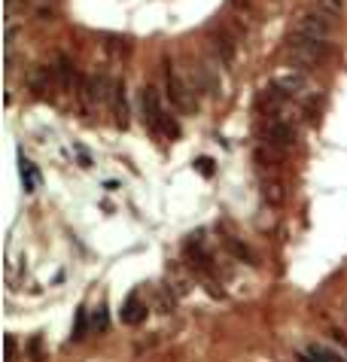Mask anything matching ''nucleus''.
<instances>
[{"label":"nucleus","instance_id":"obj_18","mask_svg":"<svg viewBox=\"0 0 347 362\" xmlns=\"http://www.w3.org/2000/svg\"><path fill=\"white\" fill-rule=\"evenodd\" d=\"M89 326H91V332H107V326H110V317H107V308L101 305V308H95V314H91V320H89Z\"/></svg>","mask_w":347,"mask_h":362},{"label":"nucleus","instance_id":"obj_3","mask_svg":"<svg viewBox=\"0 0 347 362\" xmlns=\"http://www.w3.org/2000/svg\"><path fill=\"white\" fill-rule=\"evenodd\" d=\"M283 52H287L290 62L299 64V67H320L326 58H329V46H326V40H311V37H302V34H290L287 43H283Z\"/></svg>","mask_w":347,"mask_h":362},{"label":"nucleus","instance_id":"obj_13","mask_svg":"<svg viewBox=\"0 0 347 362\" xmlns=\"http://www.w3.org/2000/svg\"><path fill=\"white\" fill-rule=\"evenodd\" d=\"M147 320V305L140 301V296H128L125 308H122V323L128 326H140Z\"/></svg>","mask_w":347,"mask_h":362},{"label":"nucleus","instance_id":"obj_24","mask_svg":"<svg viewBox=\"0 0 347 362\" xmlns=\"http://www.w3.org/2000/svg\"><path fill=\"white\" fill-rule=\"evenodd\" d=\"M198 170H201V174H210V158H198Z\"/></svg>","mask_w":347,"mask_h":362},{"label":"nucleus","instance_id":"obj_12","mask_svg":"<svg viewBox=\"0 0 347 362\" xmlns=\"http://www.w3.org/2000/svg\"><path fill=\"white\" fill-rule=\"evenodd\" d=\"M52 74H55V83L61 86V88H70V86H79L76 83V70H74V62L64 55V52H58L55 58H52Z\"/></svg>","mask_w":347,"mask_h":362},{"label":"nucleus","instance_id":"obj_25","mask_svg":"<svg viewBox=\"0 0 347 362\" xmlns=\"http://www.w3.org/2000/svg\"><path fill=\"white\" fill-rule=\"evenodd\" d=\"M344 314H347V308H344Z\"/></svg>","mask_w":347,"mask_h":362},{"label":"nucleus","instance_id":"obj_20","mask_svg":"<svg viewBox=\"0 0 347 362\" xmlns=\"http://www.w3.org/2000/svg\"><path fill=\"white\" fill-rule=\"evenodd\" d=\"M317 9H320V13H326L329 18H335L341 13V0H317Z\"/></svg>","mask_w":347,"mask_h":362},{"label":"nucleus","instance_id":"obj_19","mask_svg":"<svg viewBox=\"0 0 347 362\" xmlns=\"http://www.w3.org/2000/svg\"><path fill=\"white\" fill-rule=\"evenodd\" d=\"M28 354H30V362H43V338H40V335L30 338Z\"/></svg>","mask_w":347,"mask_h":362},{"label":"nucleus","instance_id":"obj_2","mask_svg":"<svg viewBox=\"0 0 347 362\" xmlns=\"http://www.w3.org/2000/svg\"><path fill=\"white\" fill-rule=\"evenodd\" d=\"M165 92H168V100L180 110V113L195 116V110H198L195 86H192V79H186L180 74L177 64H174L171 58H165Z\"/></svg>","mask_w":347,"mask_h":362},{"label":"nucleus","instance_id":"obj_21","mask_svg":"<svg viewBox=\"0 0 347 362\" xmlns=\"http://www.w3.org/2000/svg\"><path fill=\"white\" fill-rule=\"evenodd\" d=\"M329 341H332V344H335V347H339V350H341V354L347 356V335H344V332H341V329H329Z\"/></svg>","mask_w":347,"mask_h":362},{"label":"nucleus","instance_id":"obj_22","mask_svg":"<svg viewBox=\"0 0 347 362\" xmlns=\"http://www.w3.org/2000/svg\"><path fill=\"white\" fill-rule=\"evenodd\" d=\"M86 335V310H79L76 314V332H74V341H79Z\"/></svg>","mask_w":347,"mask_h":362},{"label":"nucleus","instance_id":"obj_14","mask_svg":"<svg viewBox=\"0 0 347 362\" xmlns=\"http://www.w3.org/2000/svg\"><path fill=\"white\" fill-rule=\"evenodd\" d=\"M262 198L268 201L271 207H280L283 198H287V189H283V183H280L278 177H265L262 180Z\"/></svg>","mask_w":347,"mask_h":362},{"label":"nucleus","instance_id":"obj_1","mask_svg":"<svg viewBox=\"0 0 347 362\" xmlns=\"http://www.w3.org/2000/svg\"><path fill=\"white\" fill-rule=\"evenodd\" d=\"M140 119H144V125L149 128L152 134H168V137H177L180 134V128L177 122L165 113V107H161V100H159V92H156V86H147V88H140Z\"/></svg>","mask_w":347,"mask_h":362},{"label":"nucleus","instance_id":"obj_23","mask_svg":"<svg viewBox=\"0 0 347 362\" xmlns=\"http://www.w3.org/2000/svg\"><path fill=\"white\" fill-rule=\"evenodd\" d=\"M4 344H6V359H13V350H16V338H13V335H6V338H4Z\"/></svg>","mask_w":347,"mask_h":362},{"label":"nucleus","instance_id":"obj_5","mask_svg":"<svg viewBox=\"0 0 347 362\" xmlns=\"http://www.w3.org/2000/svg\"><path fill=\"white\" fill-rule=\"evenodd\" d=\"M76 95H79V104H83L86 116H91L107 100V95H113V86H110L101 74L83 76V79H79V86H76Z\"/></svg>","mask_w":347,"mask_h":362},{"label":"nucleus","instance_id":"obj_15","mask_svg":"<svg viewBox=\"0 0 347 362\" xmlns=\"http://www.w3.org/2000/svg\"><path fill=\"white\" fill-rule=\"evenodd\" d=\"M113 110H116V125L125 128L128 125V100H125V86L113 83Z\"/></svg>","mask_w":347,"mask_h":362},{"label":"nucleus","instance_id":"obj_10","mask_svg":"<svg viewBox=\"0 0 347 362\" xmlns=\"http://www.w3.org/2000/svg\"><path fill=\"white\" fill-rule=\"evenodd\" d=\"M55 86L58 83H55V74H52V67H49V64H37L28 74V88L34 95H40V98L49 95V88H55Z\"/></svg>","mask_w":347,"mask_h":362},{"label":"nucleus","instance_id":"obj_6","mask_svg":"<svg viewBox=\"0 0 347 362\" xmlns=\"http://www.w3.org/2000/svg\"><path fill=\"white\" fill-rule=\"evenodd\" d=\"M332 31V18L320 13V9H311V13H302L292 25V34H302V37H311V40H329Z\"/></svg>","mask_w":347,"mask_h":362},{"label":"nucleus","instance_id":"obj_16","mask_svg":"<svg viewBox=\"0 0 347 362\" xmlns=\"http://www.w3.org/2000/svg\"><path fill=\"white\" fill-rule=\"evenodd\" d=\"M220 238H222V244H226V250H229V253H232L234 259H241V262H253V253H250V250L244 247L234 235H229V231H222Z\"/></svg>","mask_w":347,"mask_h":362},{"label":"nucleus","instance_id":"obj_17","mask_svg":"<svg viewBox=\"0 0 347 362\" xmlns=\"http://www.w3.org/2000/svg\"><path fill=\"white\" fill-rule=\"evenodd\" d=\"M168 289H171V293L177 296V298L186 296V293H189V277L183 274L180 268H171V271H168Z\"/></svg>","mask_w":347,"mask_h":362},{"label":"nucleus","instance_id":"obj_7","mask_svg":"<svg viewBox=\"0 0 347 362\" xmlns=\"http://www.w3.org/2000/svg\"><path fill=\"white\" fill-rule=\"evenodd\" d=\"M210 49L213 55H217L220 64H232L234 62V52H238V37L226 28H217V31L210 34Z\"/></svg>","mask_w":347,"mask_h":362},{"label":"nucleus","instance_id":"obj_11","mask_svg":"<svg viewBox=\"0 0 347 362\" xmlns=\"http://www.w3.org/2000/svg\"><path fill=\"white\" fill-rule=\"evenodd\" d=\"M274 86H278L287 98H302L305 92H308V83H305V76H302V74H295V70L278 74V76H274Z\"/></svg>","mask_w":347,"mask_h":362},{"label":"nucleus","instance_id":"obj_8","mask_svg":"<svg viewBox=\"0 0 347 362\" xmlns=\"http://www.w3.org/2000/svg\"><path fill=\"white\" fill-rule=\"evenodd\" d=\"M192 86L207 95H220V74L210 62H195L192 64Z\"/></svg>","mask_w":347,"mask_h":362},{"label":"nucleus","instance_id":"obj_9","mask_svg":"<svg viewBox=\"0 0 347 362\" xmlns=\"http://www.w3.org/2000/svg\"><path fill=\"white\" fill-rule=\"evenodd\" d=\"M299 362H347V356L341 354V350H332L320 344V341H314V344H308L305 350H299Z\"/></svg>","mask_w":347,"mask_h":362},{"label":"nucleus","instance_id":"obj_4","mask_svg":"<svg viewBox=\"0 0 347 362\" xmlns=\"http://www.w3.org/2000/svg\"><path fill=\"white\" fill-rule=\"evenodd\" d=\"M295 137H299V132H295V125L290 122V119H283L280 113H271L265 116L262 122V132H259V140L268 146H278V149H292L295 146Z\"/></svg>","mask_w":347,"mask_h":362}]
</instances>
